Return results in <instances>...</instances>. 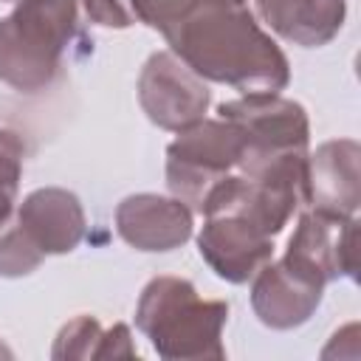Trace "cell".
<instances>
[{
	"instance_id": "cell-1",
	"label": "cell",
	"mask_w": 361,
	"mask_h": 361,
	"mask_svg": "<svg viewBox=\"0 0 361 361\" xmlns=\"http://www.w3.org/2000/svg\"><path fill=\"white\" fill-rule=\"evenodd\" d=\"M164 39L203 82L228 85L243 96L279 93L290 82L288 56L248 3L195 0L164 31Z\"/></svg>"
},
{
	"instance_id": "cell-2",
	"label": "cell",
	"mask_w": 361,
	"mask_h": 361,
	"mask_svg": "<svg viewBox=\"0 0 361 361\" xmlns=\"http://www.w3.org/2000/svg\"><path fill=\"white\" fill-rule=\"evenodd\" d=\"M226 322L228 305L223 299H203L183 276L149 279L135 305V327L166 361L226 358Z\"/></svg>"
},
{
	"instance_id": "cell-3",
	"label": "cell",
	"mask_w": 361,
	"mask_h": 361,
	"mask_svg": "<svg viewBox=\"0 0 361 361\" xmlns=\"http://www.w3.org/2000/svg\"><path fill=\"white\" fill-rule=\"evenodd\" d=\"M79 0H14L0 20V82L20 93L45 90L76 34Z\"/></svg>"
},
{
	"instance_id": "cell-4",
	"label": "cell",
	"mask_w": 361,
	"mask_h": 361,
	"mask_svg": "<svg viewBox=\"0 0 361 361\" xmlns=\"http://www.w3.org/2000/svg\"><path fill=\"white\" fill-rule=\"evenodd\" d=\"M220 118L237 124L243 135L240 175L257 178L285 158L307 155L310 121L299 102L279 93H248L217 107Z\"/></svg>"
},
{
	"instance_id": "cell-5",
	"label": "cell",
	"mask_w": 361,
	"mask_h": 361,
	"mask_svg": "<svg viewBox=\"0 0 361 361\" xmlns=\"http://www.w3.org/2000/svg\"><path fill=\"white\" fill-rule=\"evenodd\" d=\"M243 135L228 118H200L197 124L178 133L166 147V186L172 197L183 200L200 214L209 192L240 172Z\"/></svg>"
},
{
	"instance_id": "cell-6",
	"label": "cell",
	"mask_w": 361,
	"mask_h": 361,
	"mask_svg": "<svg viewBox=\"0 0 361 361\" xmlns=\"http://www.w3.org/2000/svg\"><path fill=\"white\" fill-rule=\"evenodd\" d=\"M138 104L155 127L180 133L206 118L212 90L172 51H155L138 73Z\"/></svg>"
},
{
	"instance_id": "cell-7",
	"label": "cell",
	"mask_w": 361,
	"mask_h": 361,
	"mask_svg": "<svg viewBox=\"0 0 361 361\" xmlns=\"http://www.w3.org/2000/svg\"><path fill=\"white\" fill-rule=\"evenodd\" d=\"M85 209L82 200L59 186H42L25 195L8 231L25 245L34 259L71 254L85 237Z\"/></svg>"
},
{
	"instance_id": "cell-8",
	"label": "cell",
	"mask_w": 361,
	"mask_h": 361,
	"mask_svg": "<svg viewBox=\"0 0 361 361\" xmlns=\"http://www.w3.org/2000/svg\"><path fill=\"white\" fill-rule=\"evenodd\" d=\"M274 234L257 220L237 212L206 214L197 234V251L206 265L226 282H248L274 257Z\"/></svg>"
},
{
	"instance_id": "cell-9",
	"label": "cell",
	"mask_w": 361,
	"mask_h": 361,
	"mask_svg": "<svg viewBox=\"0 0 361 361\" xmlns=\"http://www.w3.org/2000/svg\"><path fill=\"white\" fill-rule=\"evenodd\" d=\"M355 217H330L310 209L299 217L282 259L319 285L338 276L355 279Z\"/></svg>"
},
{
	"instance_id": "cell-10",
	"label": "cell",
	"mask_w": 361,
	"mask_h": 361,
	"mask_svg": "<svg viewBox=\"0 0 361 361\" xmlns=\"http://www.w3.org/2000/svg\"><path fill=\"white\" fill-rule=\"evenodd\" d=\"M358 158L355 138H333L307 152L302 197L313 212L330 217H355L358 212Z\"/></svg>"
},
{
	"instance_id": "cell-11",
	"label": "cell",
	"mask_w": 361,
	"mask_h": 361,
	"mask_svg": "<svg viewBox=\"0 0 361 361\" xmlns=\"http://www.w3.org/2000/svg\"><path fill=\"white\" fill-rule=\"evenodd\" d=\"M192 214L195 212L178 197L138 192L116 206V231L135 251L164 254L180 248L192 237Z\"/></svg>"
},
{
	"instance_id": "cell-12",
	"label": "cell",
	"mask_w": 361,
	"mask_h": 361,
	"mask_svg": "<svg viewBox=\"0 0 361 361\" xmlns=\"http://www.w3.org/2000/svg\"><path fill=\"white\" fill-rule=\"evenodd\" d=\"M324 285L293 271L285 259L265 262L251 276V307L271 330H293L305 324L322 305Z\"/></svg>"
},
{
	"instance_id": "cell-13",
	"label": "cell",
	"mask_w": 361,
	"mask_h": 361,
	"mask_svg": "<svg viewBox=\"0 0 361 361\" xmlns=\"http://www.w3.org/2000/svg\"><path fill=\"white\" fill-rule=\"evenodd\" d=\"M257 14L282 39L319 48L327 45L347 20V0H254Z\"/></svg>"
},
{
	"instance_id": "cell-14",
	"label": "cell",
	"mask_w": 361,
	"mask_h": 361,
	"mask_svg": "<svg viewBox=\"0 0 361 361\" xmlns=\"http://www.w3.org/2000/svg\"><path fill=\"white\" fill-rule=\"evenodd\" d=\"M51 358H138V350L130 338L127 324L118 322L104 330L96 316L82 313L56 333Z\"/></svg>"
},
{
	"instance_id": "cell-15",
	"label": "cell",
	"mask_w": 361,
	"mask_h": 361,
	"mask_svg": "<svg viewBox=\"0 0 361 361\" xmlns=\"http://www.w3.org/2000/svg\"><path fill=\"white\" fill-rule=\"evenodd\" d=\"M23 161H25V144H23L20 133L0 127V226H6V220L11 217V209L17 203Z\"/></svg>"
},
{
	"instance_id": "cell-16",
	"label": "cell",
	"mask_w": 361,
	"mask_h": 361,
	"mask_svg": "<svg viewBox=\"0 0 361 361\" xmlns=\"http://www.w3.org/2000/svg\"><path fill=\"white\" fill-rule=\"evenodd\" d=\"M195 0H127L133 17L144 25H149L152 31H166Z\"/></svg>"
},
{
	"instance_id": "cell-17",
	"label": "cell",
	"mask_w": 361,
	"mask_h": 361,
	"mask_svg": "<svg viewBox=\"0 0 361 361\" xmlns=\"http://www.w3.org/2000/svg\"><path fill=\"white\" fill-rule=\"evenodd\" d=\"M90 23L104 28H130L135 23L127 0H79Z\"/></svg>"
},
{
	"instance_id": "cell-18",
	"label": "cell",
	"mask_w": 361,
	"mask_h": 361,
	"mask_svg": "<svg viewBox=\"0 0 361 361\" xmlns=\"http://www.w3.org/2000/svg\"><path fill=\"white\" fill-rule=\"evenodd\" d=\"M11 355H14V353H11V350H8V347L0 341V358H11Z\"/></svg>"
},
{
	"instance_id": "cell-19",
	"label": "cell",
	"mask_w": 361,
	"mask_h": 361,
	"mask_svg": "<svg viewBox=\"0 0 361 361\" xmlns=\"http://www.w3.org/2000/svg\"><path fill=\"white\" fill-rule=\"evenodd\" d=\"M240 3H248V0H240Z\"/></svg>"
}]
</instances>
